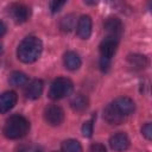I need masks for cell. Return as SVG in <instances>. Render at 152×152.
<instances>
[{
  "label": "cell",
  "instance_id": "cell-15",
  "mask_svg": "<svg viewBox=\"0 0 152 152\" xmlns=\"http://www.w3.org/2000/svg\"><path fill=\"white\" fill-rule=\"evenodd\" d=\"M127 62L133 69H137V70H141V69L146 68L147 64H148V61H147L146 56L140 55V53H131V55H128L127 56Z\"/></svg>",
  "mask_w": 152,
  "mask_h": 152
},
{
  "label": "cell",
  "instance_id": "cell-12",
  "mask_svg": "<svg viewBox=\"0 0 152 152\" xmlns=\"http://www.w3.org/2000/svg\"><path fill=\"white\" fill-rule=\"evenodd\" d=\"M103 118L110 125H120L124 122L126 116H124L121 113H119V110L113 106V103H109V104H107V107L103 110Z\"/></svg>",
  "mask_w": 152,
  "mask_h": 152
},
{
  "label": "cell",
  "instance_id": "cell-1",
  "mask_svg": "<svg viewBox=\"0 0 152 152\" xmlns=\"http://www.w3.org/2000/svg\"><path fill=\"white\" fill-rule=\"evenodd\" d=\"M43 51V42L36 36H28L24 38L17 49L18 58L26 64L36 62Z\"/></svg>",
  "mask_w": 152,
  "mask_h": 152
},
{
  "label": "cell",
  "instance_id": "cell-14",
  "mask_svg": "<svg viewBox=\"0 0 152 152\" xmlns=\"http://www.w3.org/2000/svg\"><path fill=\"white\" fill-rule=\"evenodd\" d=\"M63 63H64V66L70 70V71H75L77 70L81 64H82V61H81V57L77 52L75 51H66L63 56Z\"/></svg>",
  "mask_w": 152,
  "mask_h": 152
},
{
  "label": "cell",
  "instance_id": "cell-23",
  "mask_svg": "<svg viewBox=\"0 0 152 152\" xmlns=\"http://www.w3.org/2000/svg\"><path fill=\"white\" fill-rule=\"evenodd\" d=\"M89 152H107V150H106L104 145H102L100 142H94V144H91Z\"/></svg>",
  "mask_w": 152,
  "mask_h": 152
},
{
  "label": "cell",
  "instance_id": "cell-28",
  "mask_svg": "<svg viewBox=\"0 0 152 152\" xmlns=\"http://www.w3.org/2000/svg\"><path fill=\"white\" fill-rule=\"evenodd\" d=\"M52 152H62V151H52Z\"/></svg>",
  "mask_w": 152,
  "mask_h": 152
},
{
  "label": "cell",
  "instance_id": "cell-11",
  "mask_svg": "<svg viewBox=\"0 0 152 152\" xmlns=\"http://www.w3.org/2000/svg\"><path fill=\"white\" fill-rule=\"evenodd\" d=\"M118 43H119V40H116V39H114V38H110V37H106V38L100 43V46H99L101 57L110 59V58L114 56V53L116 52Z\"/></svg>",
  "mask_w": 152,
  "mask_h": 152
},
{
  "label": "cell",
  "instance_id": "cell-19",
  "mask_svg": "<svg viewBox=\"0 0 152 152\" xmlns=\"http://www.w3.org/2000/svg\"><path fill=\"white\" fill-rule=\"evenodd\" d=\"M75 15L74 14H66L65 17H63L61 19V23H59V27L62 31L64 32H70L74 27H75Z\"/></svg>",
  "mask_w": 152,
  "mask_h": 152
},
{
  "label": "cell",
  "instance_id": "cell-27",
  "mask_svg": "<svg viewBox=\"0 0 152 152\" xmlns=\"http://www.w3.org/2000/svg\"><path fill=\"white\" fill-rule=\"evenodd\" d=\"M34 152H42V151H40V150H36Z\"/></svg>",
  "mask_w": 152,
  "mask_h": 152
},
{
  "label": "cell",
  "instance_id": "cell-18",
  "mask_svg": "<svg viewBox=\"0 0 152 152\" xmlns=\"http://www.w3.org/2000/svg\"><path fill=\"white\" fill-rule=\"evenodd\" d=\"M62 152H83L82 145L76 139H66L61 145Z\"/></svg>",
  "mask_w": 152,
  "mask_h": 152
},
{
  "label": "cell",
  "instance_id": "cell-20",
  "mask_svg": "<svg viewBox=\"0 0 152 152\" xmlns=\"http://www.w3.org/2000/svg\"><path fill=\"white\" fill-rule=\"evenodd\" d=\"M82 134L86 138H90L93 135V120L84 121L82 125Z\"/></svg>",
  "mask_w": 152,
  "mask_h": 152
},
{
  "label": "cell",
  "instance_id": "cell-17",
  "mask_svg": "<svg viewBox=\"0 0 152 152\" xmlns=\"http://www.w3.org/2000/svg\"><path fill=\"white\" fill-rule=\"evenodd\" d=\"M8 82L11 86L20 87V86H25L28 83V77L26 74L21 71H13L8 77Z\"/></svg>",
  "mask_w": 152,
  "mask_h": 152
},
{
  "label": "cell",
  "instance_id": "cell-10",
  "mask_svg": "<svg viewBox=\"0 0 152 152\" xmlns=\"http://www.w3.org/2000/svg\"><path fill=\"white\" fill-rule=\"evenodd\" d=\"M18 96L15 91L12 90H7L0 94V113H7L10 112L17 103Z\"/></svg>",
  "mask_w": 152,
  "mask_h": 152
},
{
  "label": "cell",
  "instance_id": "cell-2",
  "mask_svg": "<svg viewBox=\"0 0 152 152\" xmlns=\"http://www.w3.org/2000/svg\"><path fill=\"white\" fill-rule=\"evenodd\" d=\"M30 131V122L28 120L19 114L10 116L4 126V134L6 138L15 140L25 137Z\"/></svg>",
  "mask_w": 152,
  "mask_h": 152
},
{
  "label": "cell",
  "instance_id": "cell-26",
  "mask_svg": "<svg viewBox=\"0 0 152 152\" xmlns=\"http://www.w3.org/2000/svg\"><path fill=\"white\" fill-rule=\"evenodd\" d=\"M1 52H2V46L0 45V53H1Z\"/></svg>",
  "mask_w": 152,
  "mask_h": 152
},
{
  "label": "cell",
  "instance_id": "cell-25",
  "mask_svg": "<svg viewBox=\"0 0 152 152\" xmlns=\"http://www.w3.org/2000/svg\"><path fill=\"white\" fill-rule=\"evenodd\" d=\"M6 31H7V27H6L5 23L0 20V38H1V37H2L5 33H6Z\"/></svg>",
  "mask_w": 152,
  "mask_h": 152
},
{
  "label": "cell",
  "instance_id": "cell-6",
  "mask_svg": "<svg viewBox=\"0 0 152 152\" xmlns=\"http://www.w3.org/2000/svg\"><path fill=\"white\" fill-rule=\"evenodd\" d=\"M8 12L11 18L17 24H23L27 21V19L30 18V8L24 4H18V2L12 4L8 8Z\"/></svg>",
  "mask_w": 152,
  "mask_h": 152
},
{
  "label": "cell",
  "instance_id": "cell-13",
  "mask_svg": "<svg viewBox=\"0 0 152 152\" xmlns=\"http://www.w3.org/2000/svg\"><path fill=\"white\" fill-rule=\"evenodd\" d=\"M43 88H44V83L42 80H33L27 84L25 89V96L30 100H37L40 97L43 93Z\"/></svg>",
  "mask_w": 152,
  "mask_h": 152
},
{
  "label": "cell",
  "instance_id": "cell-24",
  "mask_svg": "<svg viewBox=\"0 0 152 152\" xmlns=\"http://www.w3.org/2000/svg\"><path fill=\"white\" fill-rule=\"evenodd\" d=\"M109 66H110V59L101 57L100 58V68H101V70L102 71H107L109 69Z\"/></svg>",
  "mask_w": 152,
  "mask_h": 152
},
{
  "label": "cell",
  "instance_id": "cell-4",
  "mask_svg": "<svg viewBox=\"0 0 152 152\" xmlns=\"http://www.w3.org/2000/svg\"><path fill=\"white\" fill-rule=\"evenodd\" d=\"M44 120L50 126H59L64 120V110L57 104H49L44 109Z\"/></svg>",
  "mask_w": 152,
  "mask_h": 152
},
{
  "label": "cell",
  "instance_id": "cell-9",
  "mask_svg": "<svg viewBox=\"0 0 152 152\" xmlns=\"http://www.w3.org/2000/svg\"><path fill=\"white\" fill-rule=\"evenodd\" d=\"M91 27H93L91 18L87 14H83L77 20L76 33L81 39H88L91 34Z\"/></svg>",
  "mask_w": 152,
  "mask_h": 152
},
{
  "label": "cell",
  "instance_id": "cell-21",
  "mask_svg": "<svg viewBox=\"0 0 152 152\" xmlns=\"http://www.w3.org/2000/svg\"><path fill=\"white\" fill-rule=\"evenodd\" d=\"M65 4H66L65 1H57V0H55V1H50V2H49V8H50L51 13L55 14V13L59 12V11L62 10V7H63Z\"/></svg>",
  "mask_w": 152,
  "mask_h": 152
},
{
  "label": "cell",
  "instance_id": "cell-22",
  "mask_svg": "<svg viewBox=\"0 0 152 152\" xmlns=\"http://www.w3.org/2000/svg\"><path fill=\"white\" fill-rule=\"evenodd\" d=\"M141 134H142L147 140H151V139H152V125H151V122H146V124L141 127Z\"/></svg>",
  "mask_w": 152,
  "mask_h": 152
},
{
  "label": "cell",
  "instance_id": "cell-16",
  "mask_svg": "<svg viewBox=\"0 0 152 152\" xmlns=\"http://www.w3.org/2000/svg\"><path fill=\"white\" fill-rule=\"evenodd\" d=\"M88 104H89L88 97L84 96L83 94H77V95H75V96L71 99V101H70L71 108H72L75 112H78V113L84 112V110L88 108Z\"/></svg>",
  "mask_w": 152,
  "mask_h": 152
},
{
  "label": "cell",
  "instance_id": "cell-8",
  "mask_svg": "<svg viewBox=\"0 0 152 152\" xmlns=\"http://www.w3.org/2000/svg\"><path fill=\"white\" fill-rule=\"evenodd\" d=\"M113 106L119 110V113H121L124 116H128L131 115L134 109H135V103L131 97L127 96H120L116 97L113 102Z\"/></svg>",
  "mask_w": 152,
  "mask_h": 152
},
{
  "label": "cell",
  "instance_id": "cell-5",
  "mask_svg": "<svg viewBox=\"0 0 152 152\" xmlns=\"http://www.w3.org/2000/svg\"><path fill=\"white\" fill-rule=\"evenodd\" d=\"M103 27H104V31L107 32V37L114 38L116 40L121 38L122 32H124V25L118 17L107 18L103 24Z\"/></svg>",
  "mask_w": 152,
  "mask_h": 152
},
{
  "label": "cell",
  "instance_id": "cell-3",
  "mask_svg": "<svg viewBox=\"0 0 152 152\" xmlns=\"http://www.w3.org/2000/svg\"><path fill=\"white\" fill-rule=\"evenodd\" d=\"M74 90V83L66 77H57L50 86L49 97L51 100H61L69 96Z\"/></svg>",
  "mask_w": 152,
  "mask_h": 152
},
{
  "label": "cell",
  "instance_id": "cell-7",
  "mask_svg": "<svg viewBox=\"0 0 152 152\" xmlns=\"http://www.w3.org/2000/svg\"><path fill=\"white\" fill-rule=\"evenodd\" d=\"M129 138L124 132H118L109 138V146L116 152H124L129 147Z\"/></svg>",
  "mask_w": 152,
  "mask_h": 152
}]
</instances>
